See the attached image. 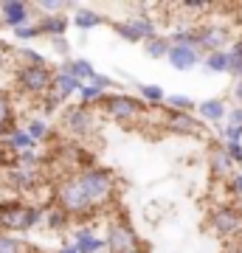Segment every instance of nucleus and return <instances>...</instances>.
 Masks as SVG:
<instances>
[{"label": "nucleus", "instance_id": "10", "mask_svg": "<svg viewBox=\"0 0 242 253\" xmlns=\"http://www.w3.org/2000/svg\"><path fill=\"white\" fill-rule=\"evenodd\" d=\"M40 183H43L40 169H23V166H14V163L6 169V186L14 189L17 194H31V191L40 189Z\"/></svg>", "mask_w": 242, "mask_h": 253}, {"label": "nucleus", "instance_id": "39", "mask_svg": "<svg viewBox=\"0 0 242 253\" xmlns=\"http://www.w3.org/2000/svg\"><path fill=\"white\" fill-rule=\"evenodd\" d=\"M178 9H183V11H192V14H206L211 6L208 3H180Z\"/></svg>", "mask_w": 242, "mask_h": 253}, {"label": "nucleus", "instance_id": "21", "mask_svg": "<svg viewBox=\"0 0 242 253\" xmlns=\"http://www.w3.org/2000/svg\"><path fill=\"white\" fill-rule=\"evenodd\" d=\"M104 23H110L104 14H99V11H93V9H85V6H79V9L73 11V17H71V26L82 28V31L99 28V26H104Z\"/></svg>", "mask_w": 242, "mask_h": 253}, {"label": "nucleus", "instance_id": "6", "mask_svg": "<svg viewBox=\"0 0 242 253\" xmlns=\"http://www.w3.org/2000/svg\"><path fill=\"white\" fill-rule=\"evenodd\" d=\"M208 231L217 236V239H223V242H234V239H240L242 234V208L237 206H217L211 214H208Z\"/></svg>", "mask_w": 242, "mask_h": 253}, {"label": "nucleus", "instance_id": "26", "mask_svg": "<svg viewBox=\"0 0 242 253\" xmlns=\"http://www.w3.org/2000/svg\"><path fill=\"white\" fill-rule=\"evenodd\" d=\"M169 48H172L169 37H161V34L144 42V51H146V56H152V59H166L169 56Z\"/></svg>", "mask_w": 242, "mask_h": 253}, {"label": "nucleus", "instance_id": "1", "mask_svg": "<svg viewBox=\"0 0 242 253\" xmlns=\"http://www.w3.org/2000/svg\"><path fill=\"white\" fill-rule=\"evenodd\" d=\"M76 180H79L82 191L88 194V200L93 203V208L99 211L107 203H113V194H116V174L104 169V166H85L76 172Z\"/></svg>", "mask_w": 242, "mask_h": 253}, {"label": "nucleus", "instance_id": "5", "mask_svg": "<svg viewBox=\"0 0 242 253\" xmlns=\"http://www.w3.org/2000/svg\"><path fill=\"white\" fill-rule=\"evenodd\" d=\"M54 84V71L48 65H17L14 68V87L31 99H45Z\"/></svg>", "mask_w": 242, "mask_h": 253}, {"label": "nucleus", "instance_id": "46", "mask_svg": "<svg viewBox=\"0 0 242 253\" xmlns=\"http://www.w3.org/2000/svg\"><path fill=\"white\" fill-rule=\"evenodd\" d=\"M104 253H107V251H104Z\"/></svg>", "mask_w": 242, "mask_h": 253}, {"label": "nucleus", "instance_id": "44", "mask_svg": "<svg viewBox=\"0 0 242 253\" xmlns=\"http://www.w3.org/2000/svg\"><path fill=\"white\" fill-rule=\"evenodd\" d=\"M56 253H79V251L73 248V242H65V245H62V248H59Z\"/></svg>", "mask_w": 242, "mask_h": 253}, {"label": "nucleus", "instance_id": "38", "mask_svg": "<svg viewBox=\"0 0 242 253\" xmlns=\"http://www.w3.org/2000/svg\"><path fill=\"white\" fill-rule=\"evenodd\" d=\"M223 149H225V155L234 161V166L242 161V144H223Z\"/></svg>", "mask_w": 242, "mask_h": 253}, {"label": "nucleus", "instance_id": "31", "mask_svg": "<svg viewBox=\"0 0 242 253\" xmlns=\"http://www.w3.org/2000/svg\"><path fill=\"white\" fill-rule=\"evenodd\" d=\"M110 28H113V31H116L121 40H124V42H144L141 34H138V31H135V28L130 26L127 20H113V23H110Z\"/></svg>", "mask_w": 242, "mask_h": 253}, {"label": "nucleus", "instance_id": "45", "mask_svg": "<svg viewBox=\"0 0 242 253\" xmlns=\"http://www.w3.org/2000/svg\"><path fill=\"white\" fill-rule=\"evenodd\" d=\"M237 172H242V161H240V163H237Z\"/></svg>", "mask_w": 242, "mask_h": 253}, {"label": "nucleus", "instance_id": "17", "mask_svg": "<svg viewBox=\"0 0 242 253\" xmlns=\"http://www.w3.org/2000/svg\"><path fill=\"white\" fill-rule=\"evenodd\" d=\"M59 71L68 73V76H73L76 82H93V76H96V68H93V62L90 59H65L62 65H59Z\"/></svg>", "mask_w": 242, "mask_h": 253}, {"label": "nucleus", "instance_id": "33", "mask_svg": "<svg viewBox=\"0 0 242 253\" xmlns=\"http://www.w3.org/2000/svg\"><path fill=\"white\" fill-rule=\"evenodd\" d=\"M14 56H17V62H20V65H48L43 54H37L34 48H26V45L17 48V51H14Z\"/></svg>", "mask_w": 242, "mask_h": 253}, {"label": "nucleus", "instance_id": "16", "mask_svg": "<svg viewBox=\"0 0 242 253\" xmlns=\"http://www.w3.org/2000/svg\"><path fill=\"white\" fill-rule=\"evenodd\" d=\"M3 141V146H6V152L9 155H20V152H31V149H37V144L31 141V135H28L23 126H14L6 138H0Z\"/></svg>", "mask_w": 242, "mask_h": 253}, {"label": "nucleus", "instance_id": "8", "mask_svg": "<svg viewBox=\"0 0 242 253\" xmlns=\"http://www.w3.org/2000/svg\"><path fill=\"white\" fill-rule=\"evenodd\" d=\"M234 45V34L225 23H200L197 26V51L200 56L228 51Z\"/></svg>", "mask_w": 242, "mask_h": 253}, {"label": "nucleus", "instance_id": "18", "mask_svg": "<svg viewBox=\"0 0 242 253\" xmlns=\"http://www.w3.org/2000/svg\"><path fill=\"white\" fill-rule=\"evenodd\" d=\"M82 87V82H76L73 76H68V73L62 71H54V84H51V93H54L59 101H68L71 96H76Z\"/></svg>", "mask_w": 242, "mask_h": 253}, {"label": "nucleus", "instance_id": "23", "mask_svg": "<svg viewBox=\"0 0 242 253\" xmlns=\"http://www.w3.org/2000/svg\"><path fill=\"white\" fill-rule=\"evenodd\" d=\"M76 96H79V104H82V107H96V104H101V101H104L107 90H101L99 84H93V82H85Z\"/></svg>", "mask_w": 242, "mask_h": 253}, {"label": "nucleus", "instance_id": "22", "mask_svg": "<svg viewBox=\"0 0 242 253\" xmlns=\"http://www.w3.org/2000/svg\"><path fill=\"white\" fill-rule=\"evenodd\" d=\"M127 23L141 34V40L146 42V40H152V37H158V20L152 17V14H133V17H127Z\"/></svg>", "mask_w": 242, "mask_h": 253}, {"label": "nucleus", "instance_id": "3", "mask_svg": "<svg viewBox=\"0 0 242 253\" xmlns=\"http://www.w3.org/2000/svg\"><path fill=\"white\" fill-rule=\"evenodd\" d=\"M43 222V208L28 206L20 200H3L0 203V234H17L31 231Z\"/></svg>", "mask_w": 242, "mask_h": 253}, {"label": "nucleus", "instance_id": "25", "mask_svg": "<svg viewBox=\"0 0 242 253\" xmlns=\"http://www.w3.org/2000/svg\"><path fill=\"white\" fill-rule=\"evenodd\" d=\"M138 99L146 104V107H161L166 101V90L161 84H138Z\"/></svg>", "mask_w": 242, "mask_h": 253}, {"label": "nucleus", "instance_id": "37", "mask_svg": "<svg viewBox=\"0 0 242 253\" xmlns=\"http://www.w3.org/2000/svg\"><path fill=\"white\" fill-rule=\"evenodd\" d=\"M9 68H11V51L0 42V79L9 73Z\"/></svg>", "mask_w": 242, "mask_h": 253}, {"label": "nucleus", "instance_id": "30", "mask_svg": "<svg viewBox=\"0 0 242 253\" xmlns=\"http://www.w3.org/2000/svg\"><path fill=\"white\" fill-rule=\"evenodd\" d=\"M166 110H178V113H194V99H189V96H183V93H166Z\"/></svg>", "mask_w": 242, "mask_h": 253}, {"label": "nucleus", "instance_id": "41", "mask_svg": "<svg viewBox=\"0 0 242 253\" xmlns=\"http://www.w3.org/2000/svg\"><path fill=\"white\" fill-rule=\"evenodd\" d=\"M231 96H234V101H237V107H242V79H234Z\"/></svg>", "mask_w": 242, "mask_h": 253}, {"label": "nucleus", "instance_id": "4", "mask_svg": "<svg viewBox=\"0 0 242 253\" xmlns=\"http://www.w3.org/2000/svg\"><path fill=\"white\" fill-rule=\"evenodd\" d=\"M99 107H101V113H104L110 121H116V124H121V126L135 124V121L144 118L146 116V110H149L138 96H130V93H107Z\"/></svg>", "mask_w": 242, "mask_h": 253}, {"label": "nucleus", "instance_id": "36", "mask_svg": "<svg viewBox=\"0 0 242 253\" xmlns=\"http://www.w3.org/2000/svg\"><path fill=\"white\" fill-rule=\"evenodd\" d=\"M225 124L228 126H237V129H242V107H228V116H225Z\"/></svg>", "mask_w": 242, "mask_h": 253}, {"label": "nucleus", "instance_id": "28", "mask_svg": "<svg viewBox=\"0 0 242 253\" xmlns=\"http://www.w3.org/2000/svg\"><path fill=\"white\" fill-rule=\"evenodd\" d=\"M203 68L208 73H228V51H217V54L203 56Z\"/></svg>", "mask_w": 242, "mask_h": 253}, {"label": "nucleus", "instance_id": "29", "mask_svg": "<svg viewBox=\"0 0 242 253\" xmlns=\"http://www.w3.org/2000/svg\"><path fill=\"white\" fill-rule=\"evenodd\" d=\"M228 73L234 79H242V37L234 40V45L228 48Z\"/></svg>", "mask_w": 242, "mask_h": 253}, {"label": "nucleus", "instance_id": "40", "mask_svg": "<svg viewBox=\"0 0 242 253\" xmlns=\"http://www.w3.org/2000/svg\"><path fill=\"white\" fill-rule=\"evenodd\" d=\"M51 45H54L56 54L68 56V40H65V37H56V40H51Z\"/></svg>", "mask_w": 242, "mask_h": 253}, {"label": "nucleus", "instance_id": "9", "mask_svg": "<svg viewBox=\"0 0 242 253\" xmlns=\"http://www.w3.org/2000/svg\"><path fill=\"white\" fill-rule=\"evenodd\" d=\"M163 129L166 132H175V135H192L197 138L206 132V126L194 113H178V110H166L163 113Z\"/></svg>", "mask_w": 242, "mask_h": 253}, {"label": "nucleus", "instance_id": "34", "mask_svg": "<svg viewBox=\"0 0 242 253\" xmlns=\"http://www.w3.org/2000/svg\"><path fill=\"white\" fill-rule=\"evenodd\" d=\"M14 37H17L20 42H31V40H37V37H40L37 20L34 23H26V26H20V28H14Z\"/></svg>", "mask_w": 242, "mask_h": 253}, {"label": "nucleus", "instance_id": "35", "mask_svg": "<svg viewBox=\"0 0 242 253\" xmlns=\"http://www.w3.org/2000/svg\"><path fill=\"white\" fill-rule=\"evenodd\" d=\"M225 189L231 197H242V172H234L228 180H225Z\"/></svg>", "mask_w": 242, "mask_h": 253}, {"label": "nucleus", "instance_id": "27", "mask_svg": "<svg viewBox=\"0 0 242 253\" xmlns=\"http://www.w3.org/2000/svg\"><path fill=\"white\" fill-rule=\"evenodd\" d=\"M23 129L31 135V141H34V144H43V141H48V138H51V124H48L45 118H31Z\"/></svg>", "mask_w": 242, "mask_h": 253}, {"label": "nucleus", "instance_id": "12", "mask_svg": "<svg viewBox=\"0 0 242 253\" xmlns=\"http://www.w3.org/2000/svg\"><path fill=\"white\" fill-rule=\"evenodd\" d=\"M208 172H211V177H214L217 183H225L234 172H237V166H234V161L225 155L223 144H214L208 149Z\"/></svg>", "mask_w": 242, "mask_h": 253}, {"label": "nucleus", "instance_id": "19", "mask_svg": "<svg viewBox=\"0 0 242 253\" xmlns=\"http://www.w3.org/2000/svg\"><path fill=\"white\" fill-rule=\"evenodd\" d=\"M68 26H71V17H65V14H51V17H40V20H37L40 37L45 34V37H51V40H56V37H65Z\"/></svg>", "mask_w": 242, "mask_h": 253}, {"label": "nucleus", "instance_id": "11", "mask_svg": "<svg viewBox=\"0 0 242 253\" xmlns=\"http://www.w3.org/2000/svg\"><path fill=\"white\" fill-rule=\"evenodd\" d=\"M31 11H34V6H28L23 0H3L0 3V23L14 31V28L26 26V23H34Z\"/></svg>", "mask_w": 242, "mask_h": 253}, {"label": "nucleus", "instance_id": "20", "mask_svg": "<svg viewBox=\"0 0 242 253\" xmlns=\"http://www.w3.org/2000/svg\"><path fill=\"white\" fill-rule=\"evenodd\" d=\"M14 118H17V110H14V101L6 90H0V138H6L14 129Z\"/></svg>", "mask_w": 242, "mask_h": 253}, {"label": "nucleus", "instance_id": "24", "mask_svg": "<svg viewBox=\"0 0 242 253\" xmlns=\"http://www.w3.org/2000/svg\"><path fill=\"white\" fill-rule=\"evenodd\" d=\"M43 222L51 228V231H65V228H68V222H71V217H68L59 206H54V203H51L48 208H43Z\"/></svg>", "mask_w": 242, "mask_h": 253}, {"label": "nucleus", "instance_id": "7", "mask_svg": "<svg viewBox=\"0 0 242 253\" xmlns=\"http://www.w3.org/2000/svg\"><path fill=\"white\" fill-rule=\"evenodd\" d=\"M62 132H68L71 138L82 141V138H90L99 126V118L93 113V107H82V104H71V107L62 110Z\"/></svg>", "mask_w": 242, "mask_h": 253}, {"label": "nucleus", "instance_id": "42", "mask_svg": "<svg viewBox=\"0 0 242 253\" xmlns=\"http://www.w3.org/2000/svg\"><path fill=\"white\" fill-rule=\"evenodd\" d=\"M223 253H242V239H234V242H225Z\"/></svg>", "mask_w": 242, "mask_h": 253}, {"label": "nucleus", "instance_id": "13", "mask_svg": "<svg viewBox=\"0 0 242 253\" xmlns=\"http://www.w3.org/2000/svg\"><path fill=\"white\" fill-rule=\"evenodd\" d=\"M200 59H203L200 51L192 48V45H172L169 56H166V62H169L175 71H192V68H197Z\"/></svg>", "mask_w": 242, "mask_h": 253}, {"label": "nucleus", "instance_id": "15", "mask_svg": "<svg viewBox=\"0 0 242 253\" xmlns=\"http://www.w3.org/2000/svg\"><path fill=\"white\" fill-rule=\"evenodd\" d=\"M73 248L79 253H104V239L96 236L93 228H76L73 231Z\"/></svg>", "mask_w": 242, "mask_h": 253}, {"label": "nucleus", "instance_id": "32", "mask_svg": "<svg viewBox=\"0 0 242 253\" xmlns=\"http://www.w3.org/2000/svg\"><path fill=\"white\" fill-rule=\"evenodd\" d=\"M0 253H28V245L14 234H0Z\"/></svg>", "mask_w": 242, "mask_h": 253}, {"label": "nucleus", "instance_id": "2", "mask_svg": "<svg viewBox=\"0 0 242 253\" xmlns=\"http://www.w3.org/2000/svg\"><path fill=\"white\" fill-rule=\"evenodd\" d=\"M104 251L107 253H149V245L144 242L133 222L121 211L118 217L107 219V234H104Z\"/></svg>", "mask_w": 242, "mask_h": 253}, {"label": "nucleus", "instance_id": "43", "mask_svg": "<svg viewBox=\"0 0 242 253\" xmlns=\"http://www.w3.org/2000/svg\"><path fill=\"white\" fill-rule=\"evenodd\" d=\"M3 166H9V152H6V146L0 141V169H3Z\"/></svg>", "mask_w": 242, "mask_h": 253}, {"label": "nucleus", "instance_id": "14", "mask_svg": "<svg viewBox=\"0 0 242 253\" xmlns=\"http://www.w3.org/2000/svg\"><path fill=\"white\" fill-rule=\"evenodd\" d=\"M197 113L194 116L200 118V121H206V124H225V116H228V104H225V99H203L197 104Z\"/></svg>", "mask_w": 242, "mask_h": 253}]
</instances>
